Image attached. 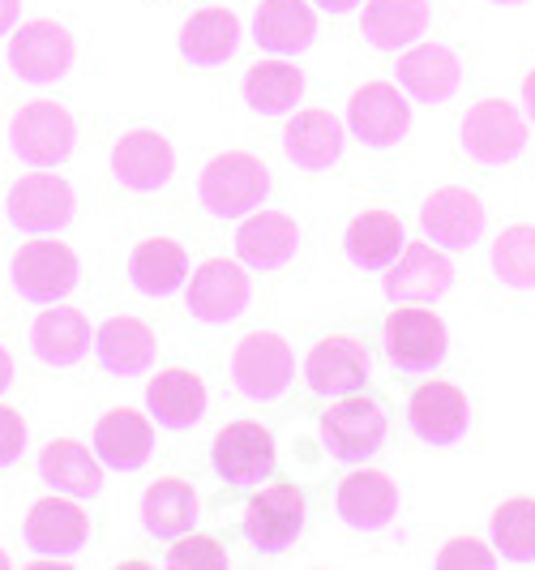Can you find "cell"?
Returning <instances> with one entry per match:
<instances>
[{"label":"cell","instance_id":"obj_41","mask_svg":"<svg viewBox=\"0 0 535 570\" xmlns=\"http://www.w3.org/2000/svg\"><path fill=\"white\" fill-rule=\"evenodd\" d=\"M18 13H22V0H0V35L18 22Z\"/></svg>","mask_w":535,"mask_h":570},{"label":"cell","instance_id":"obj_31","mask_svg":"<svg viewBox=\"0 0 535 570\" xmlns=\"http://www.w3.org/2000/svg\"><path fill=\"white\" fill-rule=\"evenodd\" d=\"M129 275H133L138 292H146V296H171L189 279V254L171 236H150L129 257Z\"/></svg>","mask_w":535,"mask_h":570},{"label":"cell","instance_id":"obj_7","mask_svg":"<svg viewBox=\"0 0 535 570\" xmlns=\"http://www.w3.org/2000/svg\"><path fill=\"white\" fill-rule=\"evenodd\" d=\"M321 433L338 459H365L386 438V412L377 400H368L360 391H347L343 400L321 412Z\"/></svg>","mask_w":535,"mask_h":570},{"label":"cell","instance_id":"obj_36","mask_svg":"<svg viewBox=\"0 0 535 570\" xmlns=\"http://www.w3.org/2000/svg\"><path fill=\"white\" fill-rule=\"evenodd\" d=\"M493 541L506 558H535V498L514 493L493 511Z\"/></svg>","mask_w":535,"mask_h":570},{"label":"cell","instance_id":"obj_9","mask_svg":"<svg viewBox=\"0 0 535 570\" xmlns=\"http://www.w3.org/2000/svg\"><path fill=\"white\" fill-rule=\"evenodd\" d=\"M386 352L398 370H433L446 356V322L420 305H398L386 317Z\"/></svg>","mask_w":535,"mask_h":570},{"label":"cell","instance_id":"obj_21","mask_svg":"<svg viewBox=\"0 0 535 570\" xmlns=\"http://www.w3.org/2000/svg\"><path fill=\"white\" fill-rule=\"evenodd\" d=\"M450 262L433 245H407L395 257L390 275H386V296L398 305H424V301H437L450 287Z\"/></svg>","mask_w":535,"mask_h":570},{"label":"cell","instance_id":"obj_16","mask_svg":"<svg viewBox=\"0 0 535 570\" xmlns=\"http://www.w3.org/2000/svg\"><path fill=\"white\" fill-rule=\"evenodd\" d=\"M420 224L442 249H467L484 232V206H479L476 194H467L458 185H446V189H433L424 198Z\"/></svg>","mask_w":535,"mask_h":570},{"label":"cell","instance_id":"obj_2","mask_svg":"<svg viewBox=\"0 0 535 570\" xmlns=\"http://www.w3.org/2000/svg\"><path fill=\"white\" fill-rule=\"evenodd\" d=\"M9 142L13 155L30 168H57L73 150V116L52 99L22 104L9 120Z\"/></svg>","mask_w":535,"mask_h":570},{"label":"cell","instance_id":"obj_14","mask_svg":"<svg viewBox=\"0 0 535 570\" xmlns=\"http://www.w3.org/2000/svg\"><path fill=\"white\" fill-rule=\"evenodd\" d=\"M210 455H215V472L224 481L249 485V481H261L275 472V438L261 421H231L219 429Z\"/></svg>","mask_w":535,"mask_h":570},{"label":"cell","instance_id":"obj_24","mask_svg":"<svg viewBox=\"0 0 535 570\" xmlns=\"http://www.w3.org/2000/svg\"><path fill=\"white\" fill-rule=\"evenodd\" d=\"M39 472L57 493H73V498H95L103 489V459L78 438H52L39 455Z\"/></svg>","mask_w":535,"mask_h":570},{"label":"cell","instance_id":"obj_12","mask_svg":"<svg viewBox=\"0 0 535 570\" xmlns=\"http://www.w3.org/2000/svg\"><path fill=\"white\" fill-rule=\"evenodd\" d=\"M407 421L420 433L428 446H450L467 433V421H472V407H467V395L446 382V377H433V382H420L407 400Z\"/></svg>","mask_w":535,"mask_h":570},{"label":"cell","instance_id":"obj_38","mask_svg":"<svg viewBox=\"0 0 535 570\" xmlns=\"http://www.w3.org/2000/svg\"><path fill=\"white\" fill-rule=\"evenodd\" d=\"M171 567H185V570H224L227 567V549L215 537H176V544H171Z\"/></svg>","mask_w":535,"mask_h":570},{"label":"cell","instance_id":"obj_20","mask_svg":"<svg viewBox=\"0 0 535 570\" xmlns=\"http://www.w3.org/2000/svg\"><path fill=\"white\" fill-rule=\"evenodd\" d=\"M335 507L351 528H386L398 511V489L386 472L356 468V472H347L338 481Z\"/></svg>","mask_w":535,"mask_h":570},{"label":"cell","instance_id":"obj_28","mask_svg":"<svg viewBox=\"0 0 535 570\" xmlns=\"http://www.w3.org/2000/svg\"><path fill=\"white\" fill-rule=\"evenodd\" d=\"M313 30H317V18L305 0H261L254 13V39L279 57L309 48Z\"/></svg>","mask_w":535,"mask_h":570},{"label":"cell","instance_id":"obj_26","mask_svg":"<svg viewBox=\"0 0 535 570\" xmlns=\"http://www.w3.org/2000/svg\"><path fill=\"white\" fill-rule=\"evenodd\" d=\"M300 245V228L291 215L283 210H257V215H245V224L236 232V254L245 257L249 266H283L287 257L296 254Z\"/></svg>","mask_w":535,"mask_h":570},{"label":"cell","instance_id":"obj_40","mask_svg":"<svg viewBox=\"0 0 535 570\" xmlns=\"http://www.w3.org/2000/svg\"><path fill=\"white\" fill-rule=\"evenodd\" d=\"M22 446H27V421H22V412L9 407V403H0V468H9L13 459L22 455Z\"/></svg>","mask_w":535,"mask_h":570},{"label":"cell","instance_id":"obj_30","mask_svg":"<svg viewBox=\"0 0 535 570\" xmlns=\"http://www.w3.org/2000/svg\"><path fill=\"white\" fill-rule=\"evenodd\" d=\"M428 0H368L365 4V35L386 48V52H398V48H412L420 43V35L428 30Z\"/></svg>","mask_w":535,"mask_h":570},{"label":"cell","instance_id":"obj_32","mask_svg":"<svg viewBox=\"0 0 535 570\" xmlns=\"http://www.w3.org/2000/svg\"><path fill=\"white\" fill-rule=\"evenodd\" d=\"M347 257L365 271H382L403 254V224H398L395 210H365L347 224Z\"/></svg>","mask_w":535,"mask_h":570},{"label":"cell","instance_id":"obj_10","mask_svg":"<svg viewBox=\"0 0 535 570\" xmlns=\"http://www.w3.org/2000/svg\"><path fill=\"white\" fill-rule=\"evenodd\" d=\"M22 537L43 558H69L90 537V514L73 502V493H52V498H39L30 507L27 523H22Z\"/></svg>","mask_w":535,"mask_h":570},{"label":"cell","instance_id":"obj_19","mask_svg":"<svg viewBox=\"0 0 535 570\" xmlns=\"http://www.w3.org/2000/svg\"><path fill=\"white\" fill-rule=\"evenodd\" d=\"M155 352H159V343H155V331L141 322V317H108L99 331H95V356H99V365L116 377H133V373H146L155 365Z\"/></svg>","mask_w":535,"mask_h":570},{"label":"cell","instance_id":"obj_23","mask_svg":"<svg viewBox=\"0 0 535 570\" xmlns=\"http://www.w3.org/2000/svg\"><path fill=\"white\" fill-rule=\"evenodd\" d=\"M155 451V429L150 421L133 412V407H112L99 416L95 425V455L103 459L108 468H120V472H133L141 468Z\"/></svg>","mask_w":535,"mask_h":570},{"label":"cell","instance_id":"obj_18","mask_svg":"<svg viewBox=\"0 0 535 570\" xmlns=\"http://www.w3.org/2000/svg\"><path fill=\"white\" fill-rule=\"evenodd\" d=\"M305 377L317 395H347L360 391L368 377V352L360 340L351 335H326L313 343L309 361H305Z\"/></svg>","mask_w":535,"mask_h":570},{"label":"cell","instance_id":"obj_33","mask_svg":"<svg viewBox=\"0 0 535 570\" xmlns=\"http://www.w3.org/2000/svg\"><path fill=\"white\" fill-rule=\"evenodd\" d=\"M240 43V18L231 9H198L185 27H180V52L194 65H224Z\"/></svg>","mask_w":535,"mask_h":570},{"label":"cell","instance_id":"obj_6","mask_svg":"<svg viewBox=\"0 0 535 570\" xmlns=\"http://www.w3.org/2000/svg\"><path fill=\"white\" fill-rule=\"evenodd\" d=\"M9 65L22 82H57L73 65V35L52 18L22 22L9 39Z\"/></svg>","mask_w":535,"mask_h":570},{"label":"cell","instance_id":"obj_25","mask_svg":"<svg viewBox=\"0 0 535 570\" xmlns=\"http://www.w3.org/2000/svg\"><path fill=\"white\" fill-rule=\"evenodd\" d=\"M146 407L159 425L189 429L206 412V382L194 370H164L146 386Z\"/></svg>","mask_w":535,"mask_h":570},{"label":"cell","instance_id":"obj_35","mask_svg":"<svg viewBox=\"0 0 535 570\" xmlns=\"http://www.w3.org/2000/svg\"><path fill=\"white\" fill-rule=\"evenodd\" d=\"M305 95V73L287 60H257L245 73V99L257 112H291Z\"/></svg>","mask_w":535,"mask_h":570},{"label":"cell","instance_id":"obj_11","mask_svg":"<svg viewBox=\"0 0 535 570\" xmlns=\"http://www.w3.org/2000/svg\"><path fill=\"white\" fill-rule=\"evenodd\" d=\"M73 215V189L57 171H27L9 189V219L22 232H57Z\"/></svg>","mask_w":535,"mask_h":570},{"label":"cell","instance_id":"obj_44","mask_svg":"<svg viewBox=\"0 0 535 570\" xmlns=\"http://www.w3.org/2000/svg\"><path fill=\"white\" fill-rule=\"evenodd\" d=\"M317 4H321V9H335V13H343V9H351L356 0H317Z\"/></svg>","mask_w":535,"mask_h":570},{"label":"cell","instance_id":"obj_43","mask_svg":"<svg viewBox=\"0 0 535 570\" xmlns=\"http://www.w3.org/2000/svg\"><path fill=\"white\" fill-rule=\"evenodd\" d=\"M523 104H527V112H532V120H535V69L527 73V82H523Z\"/></svg>","mask_w":535,"mask_h":570},{"label":"cell","instance_id":"obj_4","mask_svg":"<svg viewBox=\"0 0 535 570\" xmlns=\"http://www.w3.org/2000/svg\"><path fill=\"white\" fill-rule=\"evenodd\" d=\"M231 373H236V386L249 395V400H279L296 373V356L283 335L275 331H254L236 343L231 352Z\"/></svg>","mask_w":535,"mask_h":570},{"label":"cell","instance_id":"obj_42","mask_svg":"<svg viewBox=\"0 0 535 570\" xmlns=\"http://www.w3.org/2000/svg\"><path fill=\"white\" fill-rule=\"evenodd\" d=\"M9 382H13V356L9 347H0V391H9Z\"/></svg>","mask_w":535,"mask_h":570},{"label":"cell","instance_id":"obj_34","mask_svg":"<svg viewBox=\"0 0 535 570\" xmlns=\"http://www.w3.org/2000/svg\"><path fill=\"white\" fill-rule=\"evenodd\" d=\"M198 519V493L180 476H164L141 493V523L155 537H185Z\"/></svg>","mask_w":535,"mask_h":570},{"label":"cell","instance_id":"obj_13","mask_svg":"<svg viewBox=\"0 0 535 570\" xmlns=\"http://www.w3.org/2000/svg\"><path fill=\"white\" fill-rule=\"evenodd\" d=\"M249 305V275L240 262H227V257H206L194 279H189V309L194 317L219 326L231 317L245 314Z\"/></svg>","mask_w":535,"mask_h":570},{"label":"cell","instance_id":"obj_17","mask_svg":"<svg viewBox=\"0 0 535 570\" xmlns=\"http://www.w3.org/2000/svg\"><path fill=\"white\" fill-rule=\"evenodd\" d=\"M347 120H351V134L360 142L390 146L407 134L412 108L403 104V95L390 82H365L347 104Z\"/></svg>","mask_w":535,"mask_h":570},{"label":"cell","instance_id":"obj_8","mask_svg":"<svg viewBox=\"0 0 535 570\" xmlns=\"http://www.w3.org/2000/svg\"><path fill=\"white\" fill-rule=\"evenodd\" d=\"M463 146L479 164H506L527 146V125L506 99H479L476 108L463 116Z\"/></svg>","mask_w":535,"mask_h":570},{"label":"cell","instance_id":"obj_29","mask_svg":"<svg viewBox=\"0 0 535 570\" xmlns=\"http://www.w3.org/2000/svg\"><path fill=\"white\" fill-rule=\"evenodd\" d=\"M30 347L48 365H73V361H82V352L90 347V322H86L82 309L52 305V309H43V314L34 317Z\"/></svg>","mask_w":535,"mask_h":570},{"label":"cell","instance_id":"obj_3","mask_svg":"<svg viewBox=\"0 0 535 570\" xmlns=\"http://www.w3.org/2000/svg\"><path fill=\"white\" fill-rule=\"evenodd\" d=\"M78 284V254L65 240H27L13 254V287L34 305H57Z\"/></svg>","mask_w":535,"mask_h":570},{"label":"cell","instance_id":"obj_37","mask_svg":"<svg viewBox=\"0 0 535 570\" xmlns=\"http://www.w3.org/2000/svg\"><path fill=\"white\" fill-rule=\"evenodd\" d=\"M493 271L509 287H535V228L514 224L493 240Z\"/></svg>","mask_w":535,"mask_h":570},{"label":"cell","instance_id":"obj_45","mask_svg":"<svg viewBox=\"0 0 535 570\" xmlns=\"http://www.w3.org/2000/svg\"><path fill=\"white\" fill-rule=\"evenodd\" d=\"M4 567H9V558H4V549H0V570H4Z\"/></svg>","mask_w":535,"mask_h":570},{"label":"cell","instance_id":"obj_1","mask_svg":"<svg viewBox=\"0 0 535 570\" xmlns=\"http://www.w3.org/2000/svg\"><path fill=\"white\" fill-rule=\"evenodd\" d=\"M270 189L266 164L249 155V150H224L201 168V206L219 219H245L254 215V206H261Z\"/></svg>","mask_w":535,"mask_h":570},{"label":"cell","instance_id":"obj_39","mask_svg":"<svg viewBox=\"0 0 535 570\" xmlns=\"http://www.w3.org/2000/svg\"><path fill=\"white\" fill-rule=\"evenodd\" d=\"M437 567L442 570H488L493 567V549L484 541H476V537H454V541L442 544V553H437Z\"/></svg>","mask_w":535,"mask_h":570},{"label":"cell","instance_id":"obj_46","mask_svg":"<svg viewBox=\"0 0 535 570\" xmlns=\"http://www.w3.org/2000/svg\"><path fill=\"white\" fill-rule=\"evenodd\" d=\"M502 4H518V0H502Z\"/></svg>","mask_w":535,"mask_h":570},{"label":"cell","instance_id":"obj_27","mask_svg":"<svg viewBox=\"0 0 535 570\" xmlns=\"http://www.w3.org/2000/svg\"><path fill=\"white\" fill-rule=\"evenodd\" d=\"M283 146L300 168H330L343 155V125L326 108H305L287 120Z\"/></svg>","mask_w":535,"mask_h":570},{"label":"cell","instance_id":"obj_22","mask_svg":"<svg viewBox=\"0 0 535 570\" xmlns=\"http://www.w3.org/2000/svg\"><path fill=\"white\" fill-rule=\"evenodd\" d=\"M398 82L407 86L420 104H442L463 82V65L446 43H412L398 57Z\"/></svg>","mask_w":535,"mask_h":570},{"label":"cell","instance_id":"obj_5","mask_svg":"<svg viewBox=\"0 0 535 570\" xmlns=\"http://www.w3.org/2000/svg\"><path fill=\"white\" fill-rule=\"evenodd\" d=\"M305 532V493L296 481H270V485L249 498L245 507V537L266 549L279 553Z\"/></svg>","mask_w":535,"mask_h":570},{"label":"cell","instance_id":"obj_15","mask_svg":"<svg viewBox=\"0 0 535 570\" xmlns=\"http://www.w3.org/2000/svg\"><path fill=\"white\" fill-rule=\"evenodd\" d=\"M112 171L125 189L155 194L176 171V150L159 129H133L112 146Z\"/></svg>","mask_w":535,"mask_h":570}]
</instances>
